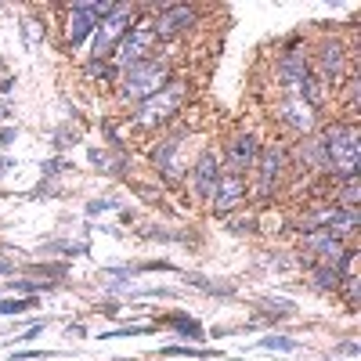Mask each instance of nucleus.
Wrapping results in <instances>:
<instances>
[{
    "label": "nucleus",
    "mask_w": 361,
    "mask_h": 361,
    "mask_svg": "<svg viewBox=\"0 0 361 361\" xmlns=\"http://www.w3.org/2000/svg\"><path fill=\"white\" fill-rule=\"evenodd\" d=\"M325 170L333 177H354L361 166V130L354 123H333L322 134Z\"/></svg>",
    "instance_id": "f257e3e1"
},
{
    "label": "nucleus",
    "mask_w": 361,
    "mask_h": 361,
    "mask_svg": "<svg viewBox=\"0 0 361 361\" xmlns=\"http://www.w3.org/2000/svg\"><path fill=\"white\" fill-rule=\"evenodd\" d=\"M166 83H170V66L163 58H148V62L119 73V98L123 102H145V98L159 94Z\"/></svg>",
    "instance_id": "f03ea898"
},
{
    "label": "nucleus",
    "mask_w": 361,
    "mask_h": 361,
    "mask_svg": "<svg viewBox=\"0 0 361 361\" xmlns=\"http://www.w3.org/2000/svg\"><path fill=\"white\" fill-rule=\"evenodd\" d=\"M156 29H152V18H137L130 25V33L116 44L112 51V69L116 73H127L141 62H148V58H156Z\"/></svg>",
    "instance_id": "7ed1b4c3"
},
{
    "label": "nucleus",
    "mask_w": 361,
    "mask_h": 361,
    "mask_svg": "<svg viewBox=\"0 0 361 361\" xmlns=\"http://www.w3.org/2000/svg\"><path fill=\"white\" fill-rule=\"evenodd\" d=\"M137 22V15H134V8L130 4H116L102 22H98V33H94V62H105V58H112V51H116V44L123 40L127 33H130V25Z\"/></svg>",
    "instance_id": "20e7f679"
},
{
    "label": "nucleus",
    "mask_w": 361,
    "mask_h": 361,
    "mask_svg": "<svg viewBox=\"0 0 361 361\" xmlns=\"http://www.w3.org/2000/svg\"><path fill=\"white\" fill-rule=\"evenodd\" d=\"M343 253H347V243H343V238L329 235V231H322V228L300 235V257H304L311 267H336V271H340Z\"/></svg>",
    "instance_id": "39448f33"
},
{
    "label": "nucleus",
    "mask_w": 361,
    "mask_h": 361,
    "mask_svg": "<svg viewBox=\"0 0 361 361\" xmlns=\"http://www.w3.org/2000/svg\"><path fill=\"white\" fill-rule=\"evenodd\" d=\"M180 102H185V83H166L159 94H152V98L141 102V109L134 112V119H137L141 127H163L166 119L177 116Z\"/></svg>",
    "instance_id": "423d86ee"
},
{
    "label": "nucleus",
    "mask_w": 361,
    "mask_h": 361,
    "mask_svg": "<svg viewBox=\"0 0 361 361\" xmlns=\"http://www.w3.org/2000/svg\"><path fill=\"white\" fill-rule=\"evenodd\" d=\"M286 166H289V156H286L282 145H267L264 152L257 156V166H253V170H257V195H260V199L275 195Z\"/></svg>",
    "instance_id": "0eeeda50"
},
{
    "label": "nucleus",
    "mask_w": 361,
    "mask_h": 361,
    "mask_svg": "<svg viewBox=\"0 0 361 361\" xmlns=\"http://www.w3.org/2000/svg\"><path fill=\"white\" fill-rule=\"evenodd\" d=\"M257 156H260L257 137H253V134H235V137L224 145L221 170H224V173H235V177H246V173L257 166Z\"/></svg>",
    "instance_id": "6e6552de"
},
{
    "label": "nucleus",
    "mask_w": 361,
    "mask_h": 361,
    "mask_svg": "<svg viewBox=\"0 0 361 361\" xmlns=\"http://www.w3.org/2000/svg\"><path fill=\"white\" fill-rule=\"evenodd\" d=\"M314 76L325 83V87H333V83H343V73H347V47L343 40H322L318 51H314Z\"/></svg>",
    "instance_id": "1a4fd4ad"
},
{
    "label": "nucleus",
    "mask_w": 361,
    "mask_h": 361,
    "mask_svg": "<svg viewBox=\"0 0 361 361\" xmlns=\"http://www.w3.org/2000/svg\"><path fill=\"white\" fill-rule=\"evenodd\" d=\"M112 8H116V4H73V8H69V25H66V40H69V47L83 44Z\"/></svg>",
    "instance_id": "9d476101"
},
{
    "label": "nucleus",
    "mask_w": 361,
    "mask_h": 361,
    "mask_svg": "<svg viewBox=\"0 0 361 361\" xmlns=\"http://www.w3.org/2000/svg\"><path fill=\"white\" fill-rule=\"evenodd\" d=\"M195 18H199V11L188 8V4H163V8L156 11V18H152L156 40H173V37H180L185 29L195 25Z\"/></svg>",
    "instance_id": "9b49d317"
},
{
    "label": "nucleus",
    "mask_w": 361,
    "mask_h": 361,
    "mask_svg": "<svg viewBox=\"0 0 361 361\" xmlns=\"http://www.w3.org/2000/svg\"><path fill=\"white\" fill-rule=\"evenodd\" d=\"M279 116H282V123H286L289 130H296V134H314V109L300 98V94H289V98L282 102Z\"/></svg>",
    "instance_id": "f8f14e48"
},
{
    "label": "nucleus",
    "mask_w": 361,
    "mask_h": 361,
    "mask_svg": "<svg viewBox=\"0 0 361 361\" xmlns=\"http://www.w3.org/2000/svg\"><path fill=\"white\" fill-rule=\"evenodd\" d=\"M221 173H224V170H221L217 152H202V156L195 159V170H192V188H195V195H202V199L214 195Z\"/></svg>",
    "instance_id": "ddd939ff"
},
{
    "label": "nucleus",
    "mask_w": 361,
    "mask_h": 361,
    "mask_svg": "<svg viewBox=\"0 0 361 361\" xmlns=\"http://www.w3.org/2000/svg\"><path fill=\"white\" fill-rule=\"evenodd\" d=\"M311 73V66H307V54L300 51L296 44L282 54V62H279V76H282V87L289 90V94H296V87L304 83V76Z\"/></svg>",
    "instance_id": "4468645a"
},
{
    "label": "nucleus",
    "mask_w": 361,
    "mask_h": 361,
    "mask_svg": "<svg viewBox=\"0 0 361 361\" xmlns=\"http://www.w3.org/2000/svg\"><path fill=\"white\" fill-rule=\"evenodd\" d=\"M243 195H246V177H235V173H221V180H217V188H214V209L217 214H228L231 206H238L243 202Z\"/></svg>",
    "instance_id": "2eb2a0df"
},
{
    "label": "nucleus",
    "mask_w": 361,
    "mask_h": 361,
    "mask_svg": "<svg viewBox=\"0 0 361 361\" xmlns=\"http://www.w3.org/2000/svg\"><path fill=\"white\" fill-rule=\"evenodd\" d=\"M180 141H185V134H170L159 148H156V166L166 173V177H177V148H180Z\"/></svg>",
    "instance_id": "dca6fc26"
},
{
    "label": "nucleus",
    "mask_w": 361,
    "mask_h": 361,
    "mask_svg": "<svg viewBox=\"0 0 361 361\" xmlns=\"http://www.w3.org/2000/svg\"><path fill=\"white\" fill-rule=\"evenodd\" d=\"M300 159L311 170H325V148H322V134H304L300 137Z\"/></svg>",
    "instance_id": "f3484780"
},
{
    "label": "nucleus",
    "mask_w": 361,
    "mask_h": 361,
    "mask_svg": "<svg viewBox=\"0 0 361 361\" xmlns=\"http://www.w3.org/2000/svg\"><path fill=\"white\" fill-rule=\"evenodd\" d=\"M357 202H361V180H357V173H354V177H340L336 206H343V209H357Z\"/></svg>",
    "instance_id": "a211bd4d"
},
{
    "label": "nucleus",
    "mask_w": 361,
    "mask_h": 361,
    "mask_svg": "<svg viewBox=\"0 0 361 361\" xmlns=\"http://www.w3.org/2000/svg\"><path fill=\"white\" fill-rule=\"evenodd\" d=\"M311 282H314L318 289H325V293H329V289L336 293V289H340V271H336V267H311Z\"/></svg>",
    "instance_id": "6ab92c4d"
},
{
    "label": "nucleus",
    "mask_w": 361,
    "mask_h": 361,
    "mask_svg": "<svg viewBox=\"0 0 361 361\" xmlns=\"http://www.w3.org/2000/svg\"><path fill=\"white\" fill-rule=\"evenodd\" d=\"M340 293H343V300H347L350 311L361 307V282H357V275H343V279H340Z\"/></svg>",
    "instance_id": "aec40b11"
},
{
    "label": "nucleus",
    "mask_w": 361,
    "mask_h": 361,
    "mask_svg": "<svg viewBox=\"0 0 361 361\" xmlns=\"http://www.w3.org/2000/svg\"><path fill=\"white\" fill-rule=\"evenodd\" d=\"M166 325H173L180 336H192V340H202V329H199V322H192V318H185V314H170V318H163Z\"/></svg>",
    "instance_id": "412c9836"
},
{
    "label": "nucleus",
    "mask_w": 361,
    "mask_h": 361,
    "mask_svg": "<svg viewBox=\"0 0 361 361\" xmlns=\"http://www.w3.org/2000/svg\"><path fill=\"white\" fill-rule=\"evenodd\" d=\"M37 307V296H18V300H0V314H25Z\"/></svg>",
    "instance_id": "4be33fe9"
},
{
    "label": "nucleus",
    "mask_w": 361,
    "mask_h": 361,
    "mask_svg": "<svg viewBox=\"0 0 361 361\" xmlns=\"http://www.w3.org/2000/svg\"><path fill=\"white\" fill-rule=\"evenodd\" d=\"M163 354H170V357H214V350H202V347H166Z\"/></svg>",
    "instance_id": "5701e85b"
},
{
    "label": "nucleus",
    "mask_w": 361,
    "mask_h": 361,
    "mask_svg": "<svg viewBox=\"0 0 361 361\" xmlns=\"http://www.w3.org/2000/svg\"><path fill=\"white\" fill-rule=\"evenodd\" d=\"M87 76H90V80H116V69H112L109 62H90V66H87Z\"/></svg>",
    "instance_id": "b1692460"
},
{
    "label": "nucleus",
    "mask_w": 361,
    "mask_h": 361,
    "mask_svg": "<svg viewBox=\"0 0 361 361\" xmlns=\"http://www.w3.org/2000/svg\"><path fill=\"white\" fill-rule=\"evenodd\" d=\"M260 347H264V350H296L300 343L289 340V336H271V340H260Z\"/></svg>",
    "instance_id": "393cba45"
},
{
    "label": "nucleus",
    "mask_w": 361,
    "mask_h": 361,
    "mask_svg": "<svg viewBox=\"0 0 361 361\" xmlns=\"http://www.w3.org/2000/svg\"><path fill=\"white\" fill-rule=\"evenodd\" d=\"M47 286H51V282H25V279H22V282H8L11 293H29V296L40 293V289H47Z\"/></svg>",
    "instance_id": "a878e982"
},
{
    "label": "nucleus",
    "mask_w": 361,
    "mask_h": 361,
    "mask_svg": "<svg viewBox=\"0 0 361 361\" xmlns=\"http://www.w3.org/2000/svg\"><path fill=\"white\" fill-rule=\"evenodd\" d=\"M357 94H361V80L350 76V80H347V109H350V112H357Z\"/></svg>",
    "instance_id": "bb28decb"
},
{
    "label": "nucleus",
    "mask_w": 361,
    "mask_h": 361,
    "mask_svg": "<svg viewBox=\"0 0 361 361\" xmlns=\"http://www.w3.org/2000/svg\"><path fill=\"white\" fill-rule=\"evenodd\" d=\"M37 271H40V275H51V279H66L69 267H66V264H40Z\"/></svg>",
    "instance_id": "cd10ccee"
},
{
    "label": "nucleus",
    "mask_w": 361,
    "mask_h": 361,
    "mask_svg": "<svg viewBox=\"0 0 361 361\" xmlns=\"http://www.w3.org/2000/svg\"><path fill=\"white\" fill-rule=\"evenodd\" d=\"M47 350H25V354H15V361H44Z\"/></svg>",
    "instance_id": "c85d7f7f"
},
{
    "label": "nucleus",
    "mask_w": 361,
    "mask_h": 361,
    "mask_svg": "<svg viewBox=\"0 0 361 361\" xmlns=\"http://www.w3.org/2000/svg\"><path fill=\"white\" fill-rule=\"evenodd\" d=\"M25 33H29V44H37V18H25Z\"/></svg>",
    "instance_id": "c756f323"
},
{
    "label": "nucleus",
    "mask_w": 361,
    "mask_h": 361,
    "mask_svg": "<svg viewBox=\"0 0 361 361\" xmlns=\"http://www.w3.org/2000/svg\"><path fill=\"white\" fill-rule=\"evenodd\" d=\"M87 209H90V214H102V209H112V202H109V199H102V202H90Z\"/></svg>",
    "instance_id": "7c9ffc66"
},
{
    "label": "nucleus",
    "mask_w": 361,
    "mask_h": 361,
    "mask_svg": "<svg viewBox=\"0 0 361 361\" xmlns=\"http://www.w3.org/2000/svg\"><path fill=\"white\" fill-rule=\"evenodd\" d=\"M340 354H357V343H354V340H347V343H340Z\"/></svg>",
    "instance_id": "2f4dec72"
},
{
    "label": "nucleus",
    "mask_w": 361,
    "mask_h": 361,
    "mask_svg": "<svg viewBox=\"0 0 361 361\" xmlns=\"http://www.w3.org/2000/svg\"><path fill=\"white\" fill-rule=\"evenodd\" d=\"M8 271H15V264L8 257H0V275H8Z\"/></svg>",
    "instance_id": "473e14b6"
},
{
    "label": "nucleus",
    "mask_w": 361,
    "mask_h": 361,
    "mask_svg": "<svg viewBox=\"0 0 361 361\" xmlns=\"http://www.w3.org/2000/svg\"><path fill=\"white\" fill-rule=\"evenodd\" d=\"M15 141V130H0V145H11Z\"/></svg>",
    "instance_id": "72a5a7b5"
},
{
    "label": "nucleus",
    "mask_w": 361,
    "mask_h": 361,
    "mask_svg": "<svg viewBox=\"0 0 361 361\" xmlns=\"http://www.w3.org/2000/svg\"><path fill=\"white\" fill-rule=\"evenodd\" d=\"M4 170H8V163H4V159H0V173H4Z\"/></svg>",
    "instance_id": "f704fd0d"
}]
</instances>
